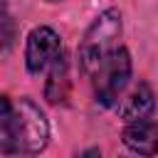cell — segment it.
Returning a JSON list of instances; mask_svg holds the SVG:
<instances>
[{
    "label": "cell",
    "mask_w": 158,
    "mask_h": 158,
    "mask_svg": "<svg viewBox=\"0 0 158 158\" xmlns=\"http://www.w3.org/2000/svg\"><path fill=\"white\" fill-rule=\"evenodd\" d=\"M49 143V121L40 104L20 96H0V153L2 156H37Z\"/></svg>",
    "instance_id": "obj_1"
},
{
    "label": "cell",
    "mask_w": 158,
    "mask_h": 158,
    "mask_svg": "<svg viewBox=\"0 0 158 158\" xmlns=\"http://www.w3.org/2000/svg\"><path fill=\"white\" fill-rule=\"evenodd\" d=\"M121 32H123V20L118 7H106L91 20L77 49V64L86 77H91L99 69V64L118 47Z\"/></svg>",
    "instance_id": "obj_2"
},
{
    "label": "cell",
    "mask_w": 158,
    "mask_h": 158,
    "mask_svg": "<svg viewBox=\"0 0 158 158\" xmlns=\"http://www.w3.org/2000/svg\"><path fill=\"white\" fill-rule=\"evenodd\" d=\"M131 52L118 44L101 64L99 69L91 74V89H94V101L104 109H111L118 96L123 94V89L131 81Z\"/></svg>",
    "instance_id": "obj_3"
},
{
    "label": "cell",
    "mask_w": 158,
    "mask_h": 158,
    "mask_svg": "<svg viewBox=\"0 0 158 158\" xmlns=\"http://www.w3.org/2000/svg\"><path fill=\"white\" fill-rule=\"evenodd\" d=\"M62 37L57 35L54 27L49 25H37L30 30L27 42H25V69L27 74L37 77L44 69H49V64L62 54Z\"/></svg>",
    "instance_id": "obj_4"
},
{
    "label": "cell",
    "mask_w": 158,
    "mask_h": 158,
    "mask_svg": "<svg viewBox=\"0 0 158 158\" xmlns=\"http://www.w3.org/2000/svg\"><path fill=\"white\" fill-rule=\"evenodd\" d=\"M121 141L128 151L138 156H156L158 153V121L141 118L131 121L121 131Z\"/></svg>",
    "instance_id": "obj_5"
},
{
    "label": "cell",
    "mask_w": 158,
    "mask_h": 158,
    "mask_svg": "<svg viewBox=\"0 0 158 158\" xmlns=\"http://www.w3.org/2000/svg\"><path fill=\"white\" fill-rule=\"evenodd\" d=\"M118 111V118L123 123H131V121H141V118H151L153 111H156V96H153V89L148 86V81H138L121 101V106L116 109Z\"/></svg>",
    "instance_id": "obj_6"
},
{
    "label": "cell",
    "mask_w": 158,
    "mask_h": 158,
    "mask_svg": "<svg viewBox=\"0 0 158 158\" xmlns=\"http://www.w3.org/2000/svg\"><path fill=\"white\" fill-rule=\"evenodd\" d=\"M69 91H72V79H69V62H67V54L62 52L47 69V81H44V99L52 104V106H59V104H67L69 99Z\"/></svg>",
    "instance_id": "obj_7"
},
{
    "label": "cell",
    "mask_w": 158,
    "mask_h": 158,
    "mask_svg": "<svg viewBox=\"0 0 158 158\" xmlns=\"http://www.w3.org/2000/svg\"><path fill=\"white\" fill-rule=\"evenodd\" d=\"M0 25H2V52L7 54L12 42H15V20L10 17L7 2H2V20H0Z\"/></svg>",
    "instance_id": "obj_8"
},
{
    "label": "cell",
    "mask_w": 158,
    "mask_h": 158,
    "mask_svg": "<svg viewBox=\"0 0 158 158\" xmlns=\"http://www.w3.org/2000/svg\"><path fill=\"white\" fill-rule=\"evenodd\" d=\"M81 156H101V151H99V148H89V151H84Z\"/></svg>",
    "instance_id": "obj_9"
},
{
    "label": "cell",
    "mask_w": 158,
    "mask_h": 158,
    "mask_svg": "<svg viewBox=\"0 0 158 158\" xmlns=\"http://www.w3.org/2000/svg\"><path fill=\"white\" fill-rule=\"evenodd\" d=\"M49 2H59V0H49Z\"/></svg>",
    "instance_id": "obj_10"
}]
</instances>
